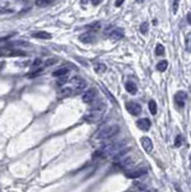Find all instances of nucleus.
I'll list each match as a JSON object with an SVG mask.
<instances>
[{
    "mask_svg": "<svg viewBox=\"0 0 191 192\" xmlns=\"http://www.w3.org/2000/svg\"><path fill=\"white\" fill-rule=\"evenodd\" d=\"M141 144H142V147L147 153H150L153 150V142H152V139L149 137H143L141 139Z\"/></svg>",
    "mask_w": 191,
    "mask_h": 192,
    "instance_id": "nucleus-10",
    "label": "nucleus"
},
{
    "mask_svg": "<svg viewBox=\"0 0 191 192\" xmlns=\"http://www.w3.org/2000/svg\"><path fill=\"white\" fill-rule=\"evenodd\" d=\"M137 127L139 129V130H142V131H148L149 129H150V120L148 119V118H142V119H138L137 120Z\"/></svg>",
    "mask_w": 191,
    "mask_h": 192,
    "instance_id": "nucleus-8",
    "label": "nucleus"
},
{
    "mask_svg": "<svg viewBox=\"0 0 191 192\" xmlns=\"http://www.w3.org/2000/svg\"><path fill=\"white\" fill-rule=\"evenodd\" d=\"M179 1H180V0H174V1H173V12H174V13H177V11H178Z\"/></svg>",
    "mask_w": 191,
    "mask_h": 192,
    "instance_id": "nucleus-26",
    "label": "nucleus"
},
{
    "mask_svg": "<svg viewBox=\"0 0 191 192\" xmlns=\"http://www.w3.org/2000/svg\"><path fill=\"white\" fill-rule=\"evenodd\" d=\"M105 71H106V65H103V64H99V65L96 66V72L101 73V72H105Z\"/></svg>",
    "mask_w": 191,
    "mask_h": 192,
    "instance_id": "nucleus-25",
    "label": "nucleus"
},
{
    "mask_svg": "<svg viewBox=\"0 0 191 192\" xmlns=\"http://www.w3.org/2000/svg\"><path fill=\"white\" fill-rule=\"evenodd\" d=\"M136 1H137V2H143L144 0H136Z\"/></svg>",
    "mask_w": 191,
    "mask_h": 192,
    "instance_id": "nucleus-32",
    "label": "nucleus"
},
{
    "mask_svg": "<svg viewBox=\"0 0 191 192\" xmlns=\"http://www.w3.org/2000/svg\"><path fill=\"white\" fill-rule=\"evenodd\" d=\"M190 170H191V167H190Z\"/></svg>",
    "mask_w": 191,
    "mask_h": 192,
    "instance_id": "nucleus-33",
    "label": "nucleus"
},
{
    "mask_svg": "<svg viewBox=\"0 0 191 192\" xmlns=\"http://www.w3.org/2000/svg\"><path fill=\"white\" fill-rule=\"evenodd\" d=\"M10 12H13V9H11L7 4H0V13H10Z\"/></svg>",
    "mask_w": 191,
    "mask_h": 192,
    "instance_id": "nucleus-17",
    "label": "nucleus"
},
{
    "mask_svg": "<svg viewBox=\"0 0 191 192\" xmlns=\"http://www.w3.org/2000/svg\"><path fill=\"white\" fill-rule=\"evenodd\" d=\"M139 31L142 34H147V31H148V22L142 23V25L139 27Z\"/></svg>",
    "mask_w": 191,
    "mask_h": 192,
    "instance_id": "nucleus-23",
    "label": "nucleus"
},
{
    "mask_svg": "<svg viewBox=\"0 0 191 192\" xmlns=\"http://www.w3.org/2000/svg\"><path fill=\"white\" fill-rule=\"evenodd\" d=\"M56 59H52V60H51V59H49V60H47V61H46V66H49V65H53V64H56Z\"/></svg>",
    "mask_w": 191,
    "mask_h": 192,
    "instance_id": "nucleus-27",
    "label": "nucleus"
},
{
    "mask_svg": "<svg viewBox=\"0 0 191 192\" xmlns=\"http://www.w3.org/2000/svg\"><path fill=\"white\" fill-rule=\"evenodd\" d=\"M33 37L39 39V40H49V39H52V35L49 33H46V31H39V33H34Z\"/></svg>",
    "mask_w": 191,
    "mask_h": 192,
    "instance_id": "nucleus-13",
    "label": "nucleus"
},
{
    "mask_svg": "<svg viewBox=\"0 0 191 192\" xmlns=\"http://www.w3.org/2000/svg\"><path fill=\"white\" fill-rule=\"evenodd\" d=\"M119 132V126L117 124H110L102 126L101 129H99V131L95 133L96 139H108L112 138Z\"/></svg>",
    "mask_w": 191,
    "mask_h": 192,
    "instance_id": "nucleus-2",
    "label": "nucleus"
},
{
    "mask_svg": "<svg viewBox=\"0 0 191 192\" xmlns=\"http://www.w3.org/2000/svg\"><path fill=\"white\" fill-rule=\"evenodd\" d=\"M41 64H42V60H41V59H36L34 63H33L34 66H39V65H41Z\"/></svg>",
    "mask_w": 191,
    "mask_h": 192,
    "instance_id": "nucleus-28",
    "label": "nucleus"
},
{
    "mask_svg": "<svg viewBox=\"0 0 191 192\" xmlns=\"http://www.w3.org/2000/svg\"><path fill=\"white\" fill-rule=\"evenodd\" d=\"M155 54L159 55V57H160V55H164V54H165V47H164L162 45H160V43L156 45V48H155Z\"/></svg>",
    "mask_w": 191,
    "mask_h": 192,
    "instance_id": "nucleus-18",
    "label": "nucleus"
},
{
    "mask_svg": "<svg viewBox=\"0 0 191 192\" xmlns=\"http://www.w3.org/2000/svg\"><path fill=\"white\" fill-rule=\"evenodd\" d=\"M168 66V63L166 61V60H161L159 64H157L156 68L160 71V72H164V71H166V68Z\"/></svg>",
    "mask_w": 191,
    "mask_h": 192,
    "instance_id": "nucleus-16",
    "label": "nucleus"
},
{
    "mask_svg": "<svg viewBox=\"0 0 191 192\" xmlns=\"http://www.w3.org/2000/svg\"><path fill=\"white\" fill-rule=\"evenodd\" d=\"M147 173V168H137V170H126L125 175L126 178H130V179H136V178H139L142 175H144Z\"/></svg>",
    "mask_w": 191,
    "mask_h": 192,
    "instance_id": "nucleus-6",
    "label": "nucleus"
},
{
    "mask_svg": "<svg viewBox=\"0 0 191 192\" xmlns=\"http://www.w3.org/2000/svg\"><path fill=\"white\" fill-rule=\"evenodd\" d=\"M185 48L186 51L191 52V33L186 35V40H185Z\"/></svg>",
    "mask_w": 191,
    "mask_h": 192,
    "instance_id": "nucleus-19",
    "label": "nucleus"
},
{
    "mask_svg": "<svg viewBox=\"0 0 191 192\" xmlns=\"http://www.w3.org/2000/svg\"><path fill=\"white\" fill-rule=\"evenodd\" d=\"M148 106H149V111H150V113L153 114V115H155V114L157 113V104H156V102L154 101V100H152V101H149Z\"/></svg>",
    "mask_w": 191,
    "mask_h": 192,
    "instance_id": "nucleus-15",
    "label": "nucleus"
},
{
    "mask_svg": "<svg viewBox=\"0 0 191 192\" xmlns=\"http://www.w3.org/2000/svg\"><path fill=\"white\" fill-rule=\"evenodd\" d=\"M125 89H126V91H127L129 94L135 95L136 92H137V85H136L134 82L129 80V82H126V84H125Z\"/></svg>",
    "mask_w": 191,
    "mask_h": 192,
    "instance_id": "nucleus-12",
    "label": "nucleus"
},
{
    "mask_svg": "<svg viewBox=\"0 0 191 192\" xmlns=\"http://www.w3.org/2000/svg\"><path fill=\"white\" fill-rule=\"evenodd\" d=\"M100 2H101V0H91V4H93V5H95V6H96V5H99Z\"/></svg>",
    "mask_w": 191,
    "mask_h": 192,
    "instance_id": "nucleus-30",
    "label": "nucleus"
},
{
    "mask_svg": "<svg viewBox=\"0 0 191 192\" xmlns=\"http://www.w3.org/2000/svg\"><path fill=\"white\" fill-rule=\"evenodd\" d=\"M42 71H44L42 68H37L36 71H34L33 73H30V75H29V77H30V78H34V77H36V76H39L40 73H42Z\"/></svg>",
    "mask_w": 191,
    "mask_h": 192,
    "instance_id": "nucleus-24",
    "label": "nucleus"
},
{
    "mask_svg": "<svg viewBox=\"0 0 191 192\" xmlns=\"http://www.w3.org/2000/svg\"><path fill=\"white\" fill-rule=\"evenodd\" d=\"M95 40V35L93 33H84L79 36V41L83 43H93Z\"/></svg>",
    "mask_w": 191,
    "mask_h": 192,
    "instance_id": "nucleus-9",
    "label": "nucleus"
},
{
    "mask_svg": "<svg viewBox=\"0 0 191 192\" xmlns=\"http://www.w3.org/2000/svg\"><path fill=\"white\" fill-rule=\"evenodd\" d=\"M181 144H183V136L178 135L177 137H176V141H174V147L179 148Z\"/></svg>",
    "mask_w": 191,
    "mask_h": 192,
    "instance_id": "nucleus-21",
    "label": "nucleus"
},
{
    "mask_svg": "<svg viewBox=\"0 0 191 192\" xmlns=\"http://www.w3.org/2000/svg\"><path fill=\"white\" fill-rule=\"evenodd\" d=\"M98 99V90L95 88H90L82 95V101L84 103H93Z\"/></svg>",
    "mask_w": 191,
    "mask_h": 192,
    "instance_id": "nucleus-4",
    "label": "nucleus"
},
{
    "mask_svg": "<svg viewBox=\"0 0 191 192\" xmlns=\"http://www.w3.org/2000/svg\"><path fill=\"white\" fill-rule=\"evenodd\" d=\"M186 100H188V94L185 91H178L176 95H174V103L177 104V107L179 108H183L186 103Z\"/></svg>",
    "mask_w": 191,
    "mask_h": 192,
    "instance_id": "nucleus-5",
    "label": "nucleus"
},
{
    "mask_svg": "<svg viewBox=\"0 0 191 192\" xmlns=\"http://www.w3.org/2000/svg\"><path fill=\"white\" fill-rule=\"evenodd\" d=\"M126 109H127L129 113L135 115V116L139 115L141 112H142V107L138 103H136V102H127L126 103Z\"/></svg>",
    "mask_w": 191,
    "mask_h": 192,
    "instance_id": "nucleus-7",
    "label": "nucleus"
},
{
    "mask_svg": "<svg viewBox=\"0 0 191 192\" xmlns=\"http://www.w3.org/2000/svg\"><path fill=\"white\" fill-rule=\"evenodd\" d=\"M66 82H68V77H66V75H65V76H60V77H58L56 84H58V85H64Z\"/></svg>",
    "mask_w": 191,
    "mask_h": 192,
    "instance_id": "nucleus-22",
    "label": "nucleus"
},
{
    "mask_svg": "<svg viewBox=\"0 0 191 192\" xmlns=\"http://www.w3.org/2000/svg\"><path fill=\"white\" fill-rule=\"evenodd\" d=\"M51 2H52V0H36V5L41 6V7H45L47 5H49Z\"/></svg>",
    "mask_w": 191,
    "mask_h": 192,
    "instance_id": "nucleus-20",
    "label": "nucleus"
},
{
    "mask_svg": "<svg viewBox=\"0 0 191 192\" xmlns=\"http://www.w3.org/2000/svg\"><path fill=\"white\" fill-rule=\"evenodd\" d=\"M103 112H105V104L103 103H95V104H93L91 106V108H90L89 112H87V113L84 114V120L87 121V123H89V124H95V123H98V121H100L102 118V115H103Z\"/></svg>",
    "mask_w": 191,
    "mask_h": 192,
    "instance_id": "nucleus-1",
    "label": "nucleus"
},
{
    "mask_svg": "<svg viewBox=\"0 0 191 192\" xmlns=\"http://www.w3.org/2000/svg\"><path fill=\"white\" fill-rule=\"evenodd\" d=\"M68 72H69V68L61 67V68H59V70H56V71H54V72H53V76H54V77L65 76V75H68Z\"/></svg>",
    "mask_w": 191,
    "mask_h": 192,
    "instance_id": "nucleus-14",
    "label": "nucleus"
},
{
    "mask_svg": "<svg viewBox=\"0 0 191 192\" xmlns=\"http://www.w3.org/2000/svg\"><path fill=\"white\" fill-rule=\"evenodd\" d=\"M124 2V0H115V6L117 7H119V6H122Z\"/></svg>",
    "mask_w": 191,
    "mask_h": 192,
    "instance_id": "nucleus-29",
    "label": "nucleus"
},
{
    "mask_svg": "<svg viewBox=\"0 0 191 192\" xmlns=\"http://www.w3.org/2000/svg\"><path fill=\"white\" fill-rule=\"evenodd\" d=\"M70 88L72 89L73 94H78L87 88V82L81 77H73L70 80Z\"/></svg>",
    "mask_w": 191,
    "mask_h": 192,
    "instance_id": "nucleus-3",
    "label": "nucleus"
},
{
    "mask_svg": "<svg viewBox=\"0 0 191 192\" xmlns=\"http://www.w3.org/2000/svg\"><path fill=\"white\" fill-rule=\"evenodd\" d=\"M123 36H124V30L123 29H120V28H115V29H113L112 31H111V34H110V37H111L112 40H114V41L120 40Z\"/></svg>",
    "mask_w": 191,
    "mask_h": 192,
    "instance_id": "nucleus-11",
    "label": "nucleus"
},
{
    "mask_svg": "<svg viewBox=\"0 0 191 192\" xmlns=\"http://www.w3.org/2000/svg\"><path fill=\"white\" fill-rule=\"evenodd\" d=\"M188 22L190 23V25H191V13H189V14H188Z\"/></svg>",
    "mask_w": 191,
    "mask_h": 192,
    "instance_id": "nucleus-31",
    "label": "nucleus"
}]
</instances>
